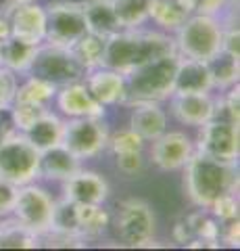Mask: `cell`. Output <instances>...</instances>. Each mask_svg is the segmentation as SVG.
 I'll use <instances>...</instances> for the list:
<instances>
[{
	"mask_svg": "<svg viewBox=\"0 0 240 251\" xmlns=\"http://www.w3.org/2000/svg\"><path fill=\"white\" fill-rule=\"evenodd\" d=\"M169 52H175V42L172 36L161 34V31H144L138 27L119 29L117 34L107 38L103 67L128 75L134 69Z\"/></svg>",
	"mask_w": 240,
	"mask_h": 251,
	"instance_id": "cell-1",
	"label": "cell"
},
{
	"mask_svg": "<svg viewBox=\"0 0 240 251\" xmlns=\"http://www.w3.org/2000/svg\"><path fill=\"white\" fill-rule=\"evenodd\" d=\"M184 188L196 207L209 209L218 197L238 188L236 161H221L195 149L184 166Z\"/></svg>",
	"mask_w": 240,
	"mask_h": 251,
	"instance_id": "cell-2",
	"label": "cell"
},
{
	"mask_svg": "<svg viewBox=\"0 0 240 251\" xmlns=\"http://www.w3.org/2000/svg\"><path fill=\"white\" fill-rule=\"evenodd\" d=\"M177 63H180V54L169 52L130 72L126 75V103L131 105L138 103V100H157V103L167 100L174 94Z\"/></svg>",
	"mask_w": 240,
	"mask_h": 251,
	"instance_id": "cell-3",
	"label": "cell"
},
{
	"mask_svg": "<svg viewBox=\"0 0 240 251\" xmlns=\"http://www.w3.org/2000/svg\"><path fill=\"white\" fill-rule=\"evenodd\" d=\"M221 38L223 27L218 17L190 13V17L175 29V52L184 59L209 63L221 52Z\"/></svg>",
	"mask_w": 240,
	"mask_h": 251,
	"instance_id": "cell-4",
	"label": "cell"
},
{
	"mask_svg": "<svg viewBox=\"0 0 240 251\" xmlns=\"http://www.w3.org/2000/svg\"><path fill=\"white\" fill-rule=\"evenodd\" d=\"M40 176V151L19 130L0 138V178L13 184H27Z\"/></svg>",
	"mask_w": 240,
	"mask_h": 251,
	"instance_id": "cell-5",
	"label": "cell"
},
{
	"mask_svg": "<svg viewBox=\"0 0 240 251\" xmlns=\"http://www.w3.org/2000/svg\"><path fill=\"white\" fill-rule=\"evenodd\" d=\"M27 74L38 75L46 82L55 84L57 88H61V86H67L73 82H82V77L86 75V69L77 61L71 49L42 42L38 46L36 59Z\"/></svg>",
	"mask_w": 240,
	"mask_h": 251,
	"instance_id": "cell-6",
	"label": "cell"
},
{
	"mask_svg": "<svg viewBox=\"0 0 240 251\" xmlns=\"http://www.w3.org/2000/svg\"><path fill=\"white\" fill-rule=\"evenodd\" d=\"M52 214H55V199L46 188L34 182L21 184L17 188L11 218H15L19 224L36 232L38 237H46L50 232Z\"/></svg>",
	"mask_w": 240,
	"mask_h": 251,
	"instance_id": "cell-7",
	"label": "cell"
},
{
	"mask_svg": "<svg viewBox=\"0 0 240 251\" xmlns=\"http://www.w3.org/2000/svg\"><path fill=\"white\" fill-rule=\"evenodd\" d=\"M44 13H46L44 42L71 49L84 34H88L82 2L59 0V2H50L48 6H44Z\"/></svg>",
	"mask_w": 240,
	"mask_h": 251,
	"instance_id": "cell-8",
	"label": "cell"
},
{
	"mask_svg": "<svg viewBox=\"0 0 240 251\" xmlns=\"http://www.w3.org/2000/svg\"><path fill=\"white\" fill-rule=\"evenodd\" d=\"M109 143V128L103 117H71L65 122L61 145L80 159H90L103 153Z\"/></svg>",
	"mask_w": 240,
	"mask_h": 251,
	"instance_id": "cell-9",
	"label": "cell"
},
{
	"mask_svg": "<svg viewBox=\"0 0 240 251\" xmlns=\"http://www.w3.org/2000/svg\"><path fill=\"white\" fill-rule=\"evenodd\" d=\"M198 140L195 149L200 153L221 161H238L240 155V134L238 124H232L228 120L211 117L203 126H198Z\"/></svg>",
	"mask_w": 240,
	"mask_h": 251,
	"instance_id": "cell-10",
	"label": "cell"
},
{
	"mask_svg": "<svg viewBox=\"0 0 240 251\" xmlns=\"http://www.w3.org/2000/svg\"><path fill=\"white\" fill-rule=\"evenodd\" d=\"M115 230L130 247H142L154 234V214L142 199H126L115 218Z\"/></svg>",
	"mask_w": 240,
	"mask_h": 251,
	"instance_id": "cell-11",
	"label": "cell"
},
{
	"mask_svg": "<svg viewBox=\"0 0 240 251\" xmlns=\"http://www.w3.org/2000/svg\"><path fill=\"white\" fill-rule=\"evenodd\" d=\"M195 153V143L188 134L180 130L174 132H163L159 138L153 140L151 147V159L159 170L163 172H174L186 166L190 155Z\"/></svg>",
	"mask_w": 240,
	"mask_h": 251,
	"instance_id": "cell-12",
	"label": "cell"
},
{
	"mask_svg": "<svg viewBox=\"0 0 240 251\" xmlns=\"http://www.w3.org/2000/svg\"><path fill=\"white\" fill-rule=\"evenodd\" d=\"M174 117L184 126H203L213 117L215 99L211 92H174L169 97Z\"/></svg>",
	"mask_w": 240,
	"mask_h": 251,
	"instance_id": "cell-13",
	"label": "cell"
},
{
	"mask_svg": "<svg viewBox=\"0 0 240 251\" xmlns=\"http://www.w3.org/2000/svg\"><path fill=\"white\" fill-rule=\"evenodd\" d=\"M86 88L90 94L103 107L119 105L128 100V88H126V75L115 72L109 67H96L92 72H86Z\"/></svg>",
	"mask_w": 240,
	"mask_h": 251,
	"instance_id": "cell-14",
	"label": "cell"
},
{
	"mask_svg": "<svg viewBox=\"0 0 240 251\" xmlns=\"http://www.w3.org/2000/svg\"><path fill=\"white\" fill-rule=\"evenodd\" d=\"M59 111L65 117H103L105 107L92 97L84 82H73L57 88L55 94Z\"/></svg>",
	"mask_w": 240,
	"mask_h": 251,
	"instance_id": "cell-15",
	"label": "cell"
},
{
	"mask_svg": "<svg viewBox=\"0 0 240 251\" xmlns=\"http://www.w3.org/2000/svg\"><path fill=\"white\" fill-rule=\"evenodd\" d=\"M109 182L98 174V172L90 170H77L71 178L65 180V199L73 203H94V205H103L109 199Z\"/></svg>",
	"mask_w": 240,
	"mask_h": 251,
	"instance_id": "cell-16",
	"label": "cell"
},
{
	"mask_svg": "<svg viewBox=\"0 0 240 251\" xmlns=\"http://www.w3.org/2000/svg\"><path fill=\"white\" fill-rule=\"evenodd\" d=\"M11 29L15 38L32 44H42L46 38V13L36 2H23L11 6Z\"/></svg>",
	"mask_w": 240,
	"mask_h": 251,
	"instance_id": "cell-17",
	"label": "cell"
},
{
	"mask_svg": "<svg viewBox=\"0 0 240 251\" xmlns=\"http://www.w3.org/2000/svg\"><path fill=\"white\" fill-rule=\"evenodd\" d=\"M131 117H130V128L138 132L144 140L159 138L167 130V113L161 109L157 100H138L131 103Z\"/></svg>",
	"mask_w": 240,
	"mask_h": 251,
	"instance_id": "cell-18",
	"label": "cell"
},
{
	"mask_svg": "<svg viewBox=\"0 0 240 251\" xmlns=\"http://www.w3.org/2000/svg\"><path fill=\"white\" fill-rule=\"evenodd\" d=\"M84 19H86L88 34H94L100 38H111L113 34H117L121 27V23L115 13L113 0H84L82 2Z\"/></svg>",
	"mask_w": 240,
	"mask_h": 251,
	"instance_id": "cell-19",
	"label": "cell"
},
{
	"mask_svg": "<svg viewBox=\"0 0 240 251\" xmlns=\"http://www.w3.org/2000/svg\"><path fill=\"white\" fill-rule=\"evenodd\" d=\"M211 90H213V80L209 63L180 57L174 92H211Z\"/></svg>",
	"mask_w": 240,
	"mask_h": 251,
	"instance_id": "cell-20",
	"label": "cell"
},
{
	"mask_svg": "<svg viewBox=\"0 0 240 251\" xmlns=\"http://www.w3.org/2000/svg\"><path fill=\"white\" fill-rule=\"evenodd\" d=\"M80 157H75L69 149L63 145L52 147L48 151L40 153V176L48 180H61L65 182L67 178H71L77 170H80Z\"/></svg>",
	"mask_w": 240,
	"mask_h": 251,
	"instance_id": "cell-21",
	"label": "cell"
},
{
	"mask_svg": "<svg viewBox=\"0 0 240 251\" xmlns=\"http://www.w3.org/2000/svg\"><path fill=\"white\" fill-rule=\"evenodd\" d=\"M63 128H65V122L48 109V111H46L38 122H34L29 126L23 134H25L29 143L42 153V151H48V149L61 145V140H63Z\"/></svg>",
	"mask_w": 240,
	"mask_h": 251,
	"instance_id": "cell-22",
	"label": "cell"
},
{
	"mask_svg": "<svg viewBox=\"0 0 240 251\" xmlns=\"http://www.w3.org/2000/svg\"><path fill=\"white\" fill-rule=\"evenodd\" d=\"M38 46L40 44L25 42L15 36L6 38V40L0 42V65H4L15 74H27L36 59Z\"/></svg>",
	"mask_w": 240,
	"mask_h": 251,
	"instance_id": "cell-23",
	"label": "cell"
},
{
	"mask_svg": "<svg viewBox=\"0 0 240 251\" xmlns=\"http://www.w3.org/2000/svg\"><path fill=\"white\" fill-rule=\"evenodd\" d=\"M190 17V11L180 2V0H153L149 19L167 31H175L182 23Z\"/></svg>",
	"mask_w": 240,
	"mask_h": 251,
	"instance_id": "cell-24",
	"label": "cell"
},
{
	"mask_svg": "<svg viewBox=\"0 0 240 251\" xmlns=\"http://www.w3.org/2000/svg\"><path fill=\"white\" fill-rule=\"evenodd\" d=\"M57 86L42 80L38 75H29L23 84H17V92H15L13 103H32V105H42L48 107L55 100Z\"/></svg>",
	"mask_w": 240,
	"mask_h": 251,
	"instance_id": "cell-25",
	"label": "cell"
},
{
	"mask_svg": "<svg viewBox=\"0 0 240 251\" xmlns=\"http://www.w3.org/2000/svg\"><path fill=\"white\" fill-rule=\"evenodd\" d=\"M38 241L40 237L19 224L15 218H2L0 222V247L2 249H34L38 247Z\"/></svg>",
	"mask_w": 240,
	"mask_h": 251,
	"instance_id": "cell-26",
	"label": "cell"
},
{
	"mask_svg": "<svg viewBox=\"0 0 240 251\" xmlns=\"http://www.w3.org/2000/svg\"><path fill=\"white\" fill-rule=\"evenodd\" d=\"M77 220H80V228L84 239L98 237L107 230L111 222L109 211L103 209V205H94V203H77Z\"/></svg>",
	"mask_w": 240,
	"mask_h": 251,
	"instance_id": "cell-27",
	"label": "cell"
},
{
	"mask_svg": "<svg viewBox=\"0 0 240 251\" xmlns=\"http://www.w3.org/2000/svg\"><path fill=\"white\" fill-rule=\"evenodd\" d=\"M105 44L107 40L94 34H84L80 40H77L71 50L77 57V61L84 65L86 72H92L96 67H103V57H105Z\"/></svg>",
	"mask_w": 240,
	"mask_h": 251,
	"instance_id": "cell-28",
	"label": "cell"
},
{
	"mask_svg": "<svg viewBox=\"0 0 240 251\" xmlns=\"http://www.w3.org/2000/svg\"><path fill=\"white\" fill-rule=\"evenodd\" d=\"M209 69H211V80H213V88H221L228 90L230 86L238 84V59L230 57L226 52H219L209 61Z\"/></svg>",
	"mask_w": 240,
	"mask_h": 251,
	"instance_id": "cell-29",
	"label": "cell"
},
{
	"mask_svg": "<svg viewBox=\"0 0 240 251\" xmlns=\"http://www.w3.org/2000/svg\"><path fill=\"white\" fill-rule=\"evenodd\" d=\"M151 2L153 0H113V6H115V13H117L121 27L131 29V27L142 25L149 19Z\"/></svg>",
	"mask_w": 240,
	"mask_h": 251,
	"instance_id": "cell-30",
	"label": "cell"
},
{
	"mask_svg": "<svg viewBox=\"0 0 240 251\" xmlns=\"http://www.w3.org/2000/svg\"><path fill=\"white\" fill-rule=\"evenodd\" d=\"M188 230L192 234V239H203V241H211L218 245L219 241V222L211 216H207L205 211H196V214H190L184 220Z\"/></svg>",
	"mask_w": 240,
	"mask_h": 251,
	"instance_id": "cell-31",
	"label": "cell"
},
{
	"mask_svg": "<svg viewBox=\"0 0 240 251\" xmlns=\"http://www.w3.org/2000/svg\"><path fill=\"white\" fill-rule=\"evenodd\" d=\"M9 111L13 117V128L19 130V132H25L29 126L34 122H38L46 111H48V107L32 105V103H13Z\"/></svg>",
	"mask_w": 240,
	"mask_h": 251,
	"instance_id": "cell-32",
	"label": "cell"
},
{
	"mask_svg": "<svg viewBox=\"0 0 240 251\" xmlns=\"http://www.w3.org/2000/svg\"><path fill=\"white\" fill-rule=\"evenodd\" d=\"M238 115H240V88H238V84H234V86H230L228 92L223 94L221 99H215L213 117L238 124V120H240Z\"/></svg>",
	"mask_w": 240,
	"mask_h": 251,
	"instance_id": "cell-33",
	"label": "cell"
},
{
	"mask_svg": "<svg viewBox=\"0 0 240 251\" xmlns=\"http://www.w3.org/2000/svg\"><path fill=\"white\" fill-rule=\"evenodd\" d=\"M144 143H146V140L138 134V132H134L131 128H123L119 132H115L113 136L109 134V143H107V147H109L111 151L117 155V153L144 151Z\"/></svg>",
	"mask_w": 240,
	"mask_h": 251,
	"instance_id": "cell-34",
	"label": "cell"
},
{
	"mask_svg": "<svg viewBox=\"0 0 240 251\" xmlns=\"http://www.w3.org/2000/svg\"><path fill=\"white\" fill-rule=\"evenodd\" d=\"M209 209H211L213 218L219 220V222H230V220L238 218V197H236V193L221 195V197H218L211 205H209Z\"/></svg>",
	"mask_w": 240,
	"mask_h": 251,
	"instance_id": "cell-35",
	"label": "cell"
},
{
	"mask_svg": "<svg viewBox=\"0 0 240 251\" xmlns=\"http://www.w3.org/2000/svg\"><path fill=\"white\" fill-rule=\"evenodd\" d=\"M15 92H17V74L0 65V113L11 109Z\"/></svg>",
	"mask_w": 240,
	"mask_h": 251,
	"instance_id": "cell-36",
	"label": "cell"
},
{
	"mask_svg": "<svg viewBox=\"0 0 240 251\" xmlns=\"http://www.w3.org/2000/svg\"><path fill=\"white\" fill-rule=\"evenodd\" d=\"M223 27V38H221V52L230 54L234 59H240V31H238V21H230Z\"/></svg>",
	"mask_w": 240,
	"mask_h": 251,
	"instance_id": "cell-37",
	"label": "cell"
},
{
	"mask_svg": "<svg viewBox=\"0 0 240 251\" xmlns=\"http://www.w3.org/2000/svg\"><path fill=\"white\" fill-rule=\"evenodd\" d=\"M117 170L123 176H136L144 170V157L142 151L136 153H117Z\"/></svg>",
	"mask_w": 240,
	"mask_h": 251,
	"instance_id": "cell-38",
	"label": "cell"
},
{
	"mask_svg": "<svg viewBox=\"0 0 240 251\" xmlns=\"http://www.w3.org/2000/svg\"><path fill=\"white\" fill-rule=\"evenodd\" d=\"M17 188H19L17 184L9 182L6 178H0V220L11 218L15 197H17Z\"/></svg>",
	"mask_w": 240,
	"mask_h": 251,
	"instance_id": "cell-39",
	"label": "cell"
},
{
	"mask_svg": "<svg viewBox=\"0 0 240 251\" xmlns=\"http://www.w3.org/2000/svg\"><path fill=\"white\" fill-rule=\"evenodd\" d=\"M228 2L230 0H195V2H192V13L218 17V13L226 9Z\"/></svg>",
	"mask_w": 240,
	"mask_h": 251,
	"instance_id": "cell-40",
	"label": "cell"
},
{
	"mask_svg": "<svg viewBox=\"0 0 240 251\" xmlns=\"http://www.w3.org/2000/svg\"><path fill=\"white\" fill-rule=\"evenodd\" d=\"M11 6H13L11 0L4 6H0V42L13 36V29H11Z\"/></svg>",
	"mask_w": 240,
	"mask_h": 251,
	"instance_id": "cell-41",
	"label": "cell"
},
{
	"mask_svg": "<svg viewBox=\"0 0 240 251\" xmlns=\"http://www.w3.org/2000/svg\"><path fill=\"white\" fill-rule=\"evenodd\" d=\"M219 237L226 241L230 247L240 245V222H238V218L230 220V222L226 224V230H223V234H219Z\"/></svg>",
	"mask_w": 240,
	"mask_h": 251,
	"instance_id": "cell-42",
	"label": "cell"
},
{
	"mask_svg": "<svg viewBox=\"0 0 240 251\" xmlns=\"http://www.w3.org/2000/svg\"><path fill=\"white\" fill-rule=\"evenodd\" d=\"M15 4H23V2H36V0H11Z\"/></svg>",
	"mask_w": 240,
	"mask_h": 251,
	"instance_id": "cell-43",
	"label": "cell"
}]
</instances>
